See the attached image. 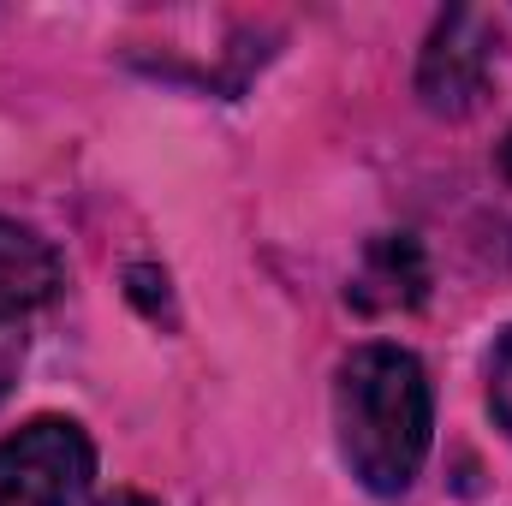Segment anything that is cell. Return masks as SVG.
<instances>
[{"label": "cell", "mask_w": 512, "mask_h": 506, "mask_svg": "<svg viewBox=\"0 0 512 506\" xmlns=\"http://www.w3.org/2000/svg\"><path fill=\"white\" fill-rule=\"evenodd\" d=\"M334 435L352 477L370 495L399 501L417 483L435 435V393L423 364L405 346H358L334 376Z\"/></svg>", "instance_id": "6da1fadb"}, {"label": "cell", "mask_w": 512, "mask_h": 506, "mask_svg": "<svg viewBox=\"0 0 512 506\" xmlns=\"http://www.w3.org/2000/svg\"><path fill=\"white\" fill-rule=\"evenodd\" d=\"M96 447L72 417H30L0 441V506H84Z\"/></svg>", "instance_id": "7a4b0ae2"}, {"label": "cell", "mask_w": 512, "mask_h": 506, "mask_svg": "<svg viewBox=\"0 0 512 506\" xmlns=\"http://www.w3.org/2000/svg\"><path fill=\"white\" fill-rule=\"evenodd\" d=\"M489 66H495V30L483 12L471 6H453L435 18L429 42H423V60H417V96L429 114H471L489 90Z\"/></svg>", "instance_id": "3957f363"}, {"label": "cell", "mask_w": 512, "mask_h": 506, "mask_svg": "<svg viewBox=\"0 0 512 506\" xmlns=\"http://www.w3.org/2000/svg\"><path fill=\"white\" fill-rule=\"evenodd\" d=\"M60 280H66V268H60L54 245L0 215V346L18 340L42 304H54Z\"/></svg>", "instance_id": "277c9868"}, {"label": "cell", "mask_w": 512, "mask_h": 506, "mask_svg": "<svg viewBox=\"0 0 512 506\" xmlns=\"http://www.w3.org/2000/svg\"><path fill=\"white\" fill-rule=\"evenodd\" d=\"M423 256L417 245L405 239V233H387L370 245V262H364V274H358V286H352V298L364 304V310H393V304H417L423 298Z\"/></svg>", "instance_id": "5b68a950"}, {"label": "cell", "mask_w": 512, "mask_h": 506, "mask_svg": "<svg viewBox=\"0 0 512 506\" xmlns=\"http://www.w3.org/2000/svg\"><path fill=\"white\" fill-rule=\"evenodd\" d=\"M489 411H495V429L512 441V328H501L489 346Z\"/></svg>", "instance_id": "8992f818"}, {"label": "cell", "mask_w": 512, "mask_h": 506, "mask_svg": "<svg viewBox=\"0 0 512 506\" xmlns=\"http://www.w3.org/2000/svg\"><path fill=\"white\" fill-rule=\"evenodd\" d=\"M96 506H161V501H149V495H131V489H120V495H108V501H96Z\"/></svg>", "instance_id": "52a82bcc"}, {"label": "cell", "mask_w": 512, "mask_h": 506, "mask_svg": "<svg viewBox=\"0 0 512 506\" xmlns=\"http://www.w3.org/2000/svg\"><path fill=\"white\" fill-rule=\"evenodd\" d=\"M501 173L512 179V131H507V143H501Z\"/></svg>", "instance_id": "ba28073f"}]
</instances>
